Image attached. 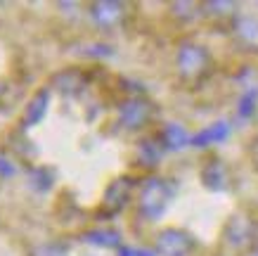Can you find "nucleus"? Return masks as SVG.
I'll list each match as a JSON object with an SVG mask.
<instances>
[{"label":"nucleus","instance_id":"14","mask_svg":"<svg viewBox=\"0 0 258 256\" xmlns=\"http://www.w3.org/2000/svg\"><path fill=\"white\" fill-rule=\"evenodd\" d=\"M29 178H31V185L36 187V190H47L50 183H52V171H45V166L31 169L29 171Z\"/></svg>","mask_w":258,"mask_h":256},{"label":"nucleus","instance_id":"3","mask_svg":"<svg viewBox=\"0 0 258 256\" xmlns=\"http://www.w3.org/2000/svg\"><path fill=\"white\" fill-rule=\"evenodd\" d=\"M209 64V55L202 45L197 43H182L178 50V67L182 71V76H197L202 74Z\"/></svg>","mask_w":258,"mask_h":256},{"label":"nucleus","instance_id":"4","mask_svg":"<svg viewBox=\"0 0 258 256\" xmlns=\"http://www.w3.org/2000/svg\"><path fill=\"white\" fill-rule=\"evenodd\" d=\"M251 237H253V223H251L249 218L244 216V214H239V216H235L230 223H227L225 228V244L230 249H244L251 244Z\"/></svg>","mask_w":258,"mask_h":256},{"label":"nucleus","instance_id":"1","mask_svg":"<svg viewBox=\"0 0 258 256\" xmlns=\"http://www.w3.org/2000/svg\"><path fill=\"white\" fill-rule=\"evenodd\" d=\"M171 197H173V187L168 185L164 178L145 180V185H142V190H140V214L145 218L157 221L166 211Z\"/></svg>","mask_w":258,"mask_h":256},{"label":"nucleus","instance_id":"17","mask_svg":"<svg viewBox=\"0 0 258 256\" xmlns=\"http://www.w3.org/2000/svg\"><path fill=\"white\" fill-rule=\"evenodd\" d=\"M118 256H157L154 251H149V249H133V247H121Z\"/></svg>","mask_w":258,"mask_h":256},{"label":"nucleus","instance_id":"18","mask_svg":"<svg viewBox=\"0 0 258 256\" xmlns=\"http://www.w3.org/2000/svg\"><path fill=\"white\" fill-rule=\"evenodd\" d=\"M40 256H67V251H64L59 244H50V247L40 249Z\"/></svg>","mask_w":258,"mask_h":256},{"label":"nucleus","instance_id":"15","mask_svg":"<svg viewBox=\"0 0 258 256\" xmlns=\"http://www.w3.org/2000/svg\"><path fill=\"white\" fill-rule=\"evenodd\" d=\"M256 100H258V90L256 88H249V90L242 95V100H239V117L242 119L251 117V112L256 107Z\"/></svg>","mask_w":258,"mask_h":256},{"label":"nucleus","instance_id":"2","mask_svg":"<svg viewBox=\"0 0 258 256\" xmlns=\"http://www.w3.org/2000/svg\"><path fill=\"white\" fill-rule=\"evenodd\" d=\"M195 249V240L185 230L166 228L157 235V254L159 256H189Z\"/></svg>","mask_w":258,"mask_h":256},{"label":"nucleus","instance_id":"10","mask_svg":"<svg viewBox=\"0 0 258 256\" xmlns=\"http://www.w3.org/2000/svg\"><path fill=\"white\" fill-rule=\"evenodd\" d=\"M235 33L242 43L258 50V19H253V17H237Z\"/></svg>","mask_w":258,"mask_h":256},{"label":"nucleus","instance_id":"5","mask_svg":"<svg viewBox=\"0 0 258 256\" xmlns=\"http://www.w3.org/2000/svg\"><path fill=\"white\" fill-rule=\"evenodd\" d=\"M149 117H152V107L145 100H140V97L123 102L121 109H118V119L128 128H140V126H145L149 121Z\"/></svg>","mask_w":258,"mask_h":256},{"label":"nucleus","instance_id":"13","mask_svg":"<svg viewBox=\"0 0 258 256\" xmlns=\"http://www.w3.org/2000/svg\"><path fill=\"white\" fill-rule=\"evenodd\" d=\"M86 242L90 244H100V247H116L121 242V235L116 230H93L86 235Z\"/></svg>","mask_w":258,"mask_h":256},{"label":"nucleus","instance_id":"9","mask_svg":"<svg viewBox=\"0 0 258 256\" xmlns=\"http://www.w3.org/2000/svg\"><path fill=\"white\" fill-rule=\"evenodd\" d=\"M227 135H230V124L227 121H218V124H211L209 128L197 133L192 138V145L195 147H206V145H213V142H223Z\"/></svg>","mask_w":258,"mask_h":256},{"label":"nucleus","instance_id":"6","mask_svg":"<svg viewBox=\"0 0 258 256\" xmlns=\"http://www.w3.org/2000/svg\"><path fill=\"white\" fill-rule=\"evenodd\" d=\"M90 15L100 26H114L123 17V5H118V3H95L90 8Z\"/></svg>","mask_w":258,"mask_h":256},{"label":"nucleus","instance_id":"11","mask_svg":"<svg viewBox=\"0 0 258 256\" xmlns=\"http://www.w3.org/2000/svg\"><path fill=\"white\" fill-rule=\"evenodd\" d=\"M161 142L168 149H182L187 142H192V138L185 133V128H180L175 124H168L164 128V133H161Z\"/></svg>","mask_w":258,"mask_h":256},{"label":"nucleus","instance_id":"7","mask_svg":"<svg viewBox=\"0 0 258 256\" xmlns=\"http://www.w3.org/2000/svg\"><path fill=\"white\" fill-rule=\"evenodd\" d=\"M131 183H133L131 178H121V180H116L109 190H107V194H104V204H107L111 211L123 209L125 202L131 199V190H133Z\"/></svg>","mask_w":258,"mask_h":256},{"label":"nucleus","instance_id":"8","mask_svg":"<svg viewBox=\"0 0 258 256\" xmlns=\"http://www.w3.org/2000/svg\"><path fill=\"white\" fill-rule=\"evenodd\" d=\"M202 180L209 190H225L230 176H227V169L223 166V162L213 159V162H209L206 169L202 171Z\"/></svg>","mask_w":258,"mask_h":256},{"label":"nucleus","instance_id":"12","mask_svg":"<svg viewBox=\"0 0 258 256\" xmlns=\"http://www.w3.org/2000/svg\"><path fill=\"white\" fill-rule=\"evenodd\" d=\"M47 102H50V90H38V95L31 100V105L26 107V117H24V121L26 124H38L40 119H43V114H45V107Z\"/></svg>","mask_w":258,"mask_h":256},{"label":"nucleus","instance_id":"16","mask_svg":"<svg viewBox=\"0 0 258 256\" xmlns=\"http://www.w3.org/2000/svg\"><path fill=\"white\" fill-rule=\"evenodd\" d=\"M140 157L145 159V162L154 164L161 157V147H159V140H145L140 147Z\"/></svg>","mask_w":258,"mask_h":256},{"label":"nucleus","instance_id":"19","mask_svg":"<svg viewBox=\"0 0 258 256\" xmlns=\"http://www.w3.org/2000/svg\"><path fill=\"white\" fill-rule=\"evenodd\" d=\"M12 173H15L12 162H10V159H5V157H0V176H12Z\"/></svg>","mask_w":258,"mask_h":256},{"label":"nucleus","instance_id":"20","mask_svg":"<svg viewBox=\"0 0 258 256\" xmlns=\"http://www.w3.org/2000/svg\"><path fill=\"white\" fill-rule=\"evenodd\" d=\"M0 95H3V85H0Z\"/></svg>","mask_w":258,"mask_h":256}]
</instances>
